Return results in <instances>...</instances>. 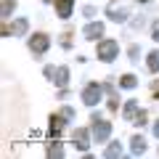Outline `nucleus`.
Here are the masks:
<instances>
[{
  "label": "nucleus",
  "mask_w": 159,
  "mask_h": 159,
  "mask_svg": "<svg viewBox=\"0 0 159 159\" xmlns=\"http://www.w3.org/2000/svg\"><path fill=\"white\" fill-rule=\"evenodd\" d=\"M122 85H125V88H133V85H135V77H133V74H125V77H122Z\"/></svg>",
  "instance_id": "nucleus-5"
},
{
  "label": "nucleus",
  "mask_w": 159,
  "mask_h": 159,
  "mask_svg": "<svg viewBox=\"0 0 159 159\" xmlns=\"http://www.w3.org/2000/svg\"><path fill=\"white\" fill-rule=\"evenodd\" d=\"M32 45V51H45L48 48V40H45V34H34V40L29 43Z\"/></svg>",
  "instance_id": "nucleus-3"
},
{
  "label": "nucleus",
  "mask_w": 159,
  "mask_h": 159,
  "mask_svg": "<svg viewBox=\"0 0 159 159\" xmlns=\"http://www.w3.org/2000/svg\"><path fill=\"white\" fill-rule=\"evenodd\" d=\"M154 93H157V96H159V82H157V85H154Z\"/></svg>",
  "instance_id": "nucleus-7"
},
{
  "label": "nucleus",
  "mask_w": 159,
  "mask_h": 159,
  "mask_svg": "<svg viewBox=\"0 0 159 159\" xmlns=\"http://www.w3.org/2000/svg\"><path fill=\"white\" fill-rule=\"evenodd\" d=\"M56 11H58L61 19H66L69 11H72V0H56Z\"/></svg>",
  "instance_id": "nucleus-2"
},
{
  "label": "nucleus",
  "mask_w": 159,
  "mask_h": 159,
  "mask_svg": "<svg viewBox=\"0 0 159 159\" xmlns=\"http://www.w3.org/2000/svg\"><path fill=\"white\" fill-rule=\"evenodd\" d=\"M98 93H101V88H98V85H90V88L85 90V101H88V103H96Z\"/></svg>",
  "instance_id": "nucleus-4"
},
{
  "label": "nucleus",
  "mask_w": 159,
  "mask_h": 159,
  "mask_svg": "<svg viewBox=\"0 0 159 159\" xmlns=\"http://www.w3.org/2000/svg\"><path fill=\"white\" fill-rule=\"evenodd\" d=\"M148 66H151L154 72L159 69V53H151V61H148Z\"/></svg>",
  "instance_id": "nucleus-6"
},
{
  "label": "nucleus",
  "mask_w": 159,
  "mask_h": 159,
  "mask_svg": "<svg viewBox=\"0 0 159 159\" xmlns=\"http://www.w3.org/2000/svg\"><path fill=\"white\" fill-rule=\"evenodd\" d=\"M98 56H101L103 61H111V58L117 56V45H114L111 40H106V43H101V45H98Z\"/></svg>",
  "instance_id": "nucleus-1"
}]
</instances>
